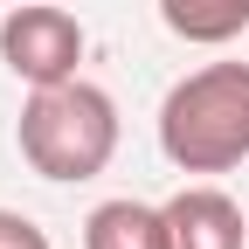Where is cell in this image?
Here are the masks:
<instances>
[{
  "label": "cell",
  "mask_w": 249,
  "mask_h": 249,
  "mask_svg": "<svg viewBox=\"0 0 249 249\" xmlns=\"http://www.w3.org/2000/svg\"><path fill=\"white\" fill-rule=\"evenodd\" d=\"M0 62L14 70V83L49 90L70 83L83 62V21L70 7H49V0H21V7L0 21Z\"/></svg>",
  "instance_id": "3"
},
{
  "label": "cell",
  "mask_w": 249,
  "mask_h": 249,
  "mask_svg": "<svg viewBox=\"0 0 249 249\" xmlns=\"http://www.w3.org/2000/svg\"><path fill=\"white\" fill-rule=\"evenodd\" d=\"M166 229H173V249H249V214L214 180L180 187L166 201Z\"/></svg>",
  "instance_id": "4"
},
{
  "label": "cell",
  "mask_w": 249,
  "mask_h": 249,
  "mask_svg": "<svg viewBox=\"0 0 249 249\" xmlns=\"http://www.w3.org/2000/svg\"><path fill=\"white\" fill-rule=\"evenodd\" d=\"M0 249H49V235L28 222V214H14V208H0Z\"/></svg>",
  "instance_id": "7"
},
{
  "label": "cell",
  "mask_w": 249,
  "mask_h": 249,
  "mask_svg": "<svg viewBox=\"0 0 249 249\" xmlns=\"http://www.w3.org/2000/svg\"><path fill=\"white\" fill-rule=\"evenodd\" d=\"M160 152L180 173H235L249 160V62H201L166 90Z\"/></svg>",
  "instance_id": "1"
},
{
  "label": "cell",
  "mask_w": 249,
  "mask_h": 249,
  "mask_svg": "<svg viewBox=\"0 0 249 249\" xmlns=\"http://www.w3.org/2000/svg\"><path fill=\"white\" fill-rule=\"evenodd\" d=\"M160 21L194 49H229L235 35H249V0H160Z\"/></svg>",
  "instance_id": "6"
},
{
  "label": "cell",
  "mask_w": 249,
  "mask_h": 249,
  "mask_svg": "<svg viewBox=\"0 0 249 249\" xmlns=\"http://www.w3.org/2000/svg\"><path fill=\"white\" fill-rule=\"evenodd\" d=\"M83 249H173V229H166V208L152 201H104L90 208L83 222Z\"/></svg>",
  "instance_id": "5"
},
{
  "label": "cell",
  "mask_w": 249,
  "mask_h": 249,
  "mask_svg": "<svg viewBox=\"0 0 249 249\" xmlns=\"http://www.w3.org/2000/svg\"><path fill=\"white\" fill-rule=\"evenodd\" d=\"M14 145H21V160L42 180H62V187L70 180H97L118 160V104H111V90L83 83V76L28 90Z\"/></svg>",
  "instance_id": "2"
}]
</instances>
